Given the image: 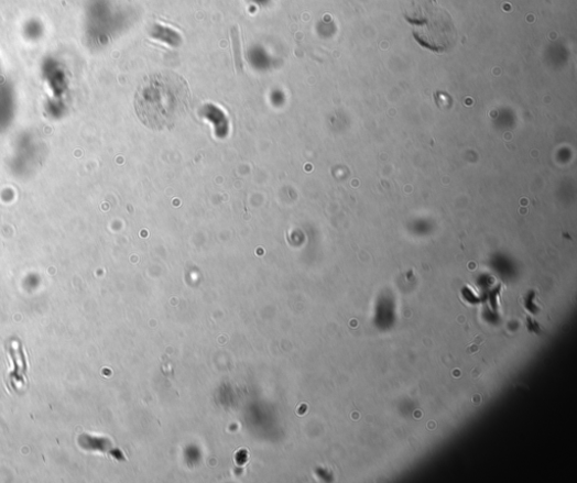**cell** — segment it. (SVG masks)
<instances>
[{"mask_svg": "<svg viewBox=\"0 0 577 483\" xmlns=\"http://www.w3.org/2000/svg\"><path fill=\"white\" fill-rule=\"evenodd\" d=\"M190 90L178 74L160 72L144 77L134 95V110L144 127L173 130L188 113Z\"/></svg>", "mask_w": 577, "mask_h": 483, "instance_id": "cell-1", "label": "cell"}, {"mask_svg": "<svg viewBox=\"0 0 577 483\" xmlns=\"http://www.w3.org/2000/svg\"><path fill=\"white\" fill-rule=\"evenodd\" d=\"M405 20L413 26L414 39L426 50L438 54L453 50L457 33L451 15L437 0H406Z\"/></svg>", "mask_w": 577, "mask_h": 483, "instance_id": "cell-2", "label": "cell"}, {"mask_svg": "<svg viewBox=\"0 0 577 483\" xmlns=\"http://www.w3.org/2000/svg\"><path fill=\"white\" fill-rule=\"evenodd\" d=\"M485 342H486V338L480 337V336L476 337L475 341L469 344V347L467 349V354L472 355V354L477 353L479 348L482 347L485 344Z\"/></svg>", "mask_w": 577, "mask_h": 483, "instance_id": "cell-3", "label": "cell"}]
</instances>
